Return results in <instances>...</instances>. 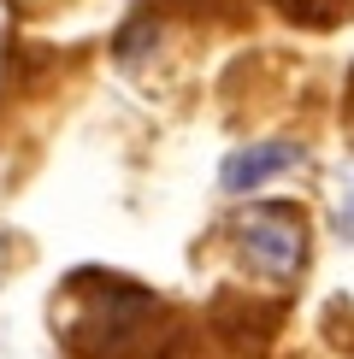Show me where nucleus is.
<instances>
[{
  "mask_svg": "<svg viewBox=\"0 0 354 359\" xmlns=\"http://www.w3.org/2000/svg\"><path fill=\"white\" fill-rule=\"evenodd\" d=\"M343 130L354 136V71H348V95H343Z\"/></svg>",
  "mask_w": 354,
  "mask_h": 359,
  "instance_id": "4",
  "label": "nucleus"
},
{
  "mask_svg": "<svg viewBox=\"0 0 354 359\" xmlns=\"http://www.w3.org/2000/svg\"><path fill=\"white\" fill-rule=\"evenodd\" d=\"M95 283L100 294L65 324V348L77 359H136L148 324L159 318V294H148L142 283H124V277H100V271Z\"/></svg>",
  "mask_w": 354,
  "mask_h": 359,
  "instance_id": "1",
  "label": "nucleus"
},
{
  "mask_svg": "<svg viewBox=\"0 0 354 359\" xmlns=\"http://www.w3.org/2000/svg\"><path fill=\"white\" fill-rule=\"evenodd\" d=\"M295 165H301V142H254V147H236L225 159L218 183H225V194H254V189H266L272 177H284Z\"/></svg>",
  "mask_w": 354,
  "mask_h": 359,
  "instance_id": "3",
  "label": "nucleus"
},
{
  "mask_svg": "<svg viewBox=\"0 0 354 359\" xmlns=\"http://www.w3.org/2000/svg\"><path fill=\"white\" fill-rule=\"evenodd\" d=\"M230 242L236 259L248 265L266 283H295L307 271V253H313V230H307V212L289 201H254L230 218Z\"/></svg>",
  "mask_w": 354,
  "mask_h": 359,
  "instance_id": "2",
  "label": "nucleus"
}]
</instances>
